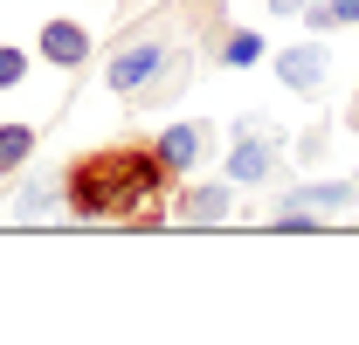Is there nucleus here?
<instances>
[{
	"label": "nucleus",
	"mask_w": 359,
	"mask_h": 345,
	"mask_svg": "<svg viewBox=\"0 0 359 345\" xmlns=\"http://www.w3.org/2000/svg\"><path fill=\"white\" fill-rule=\"evenodd\" d=\"M269 48H263V35L256 28H222V42H215V55L208 62H222V69H256Z\"/></svg>",
	"instance_id": "nucleus-11"
},
{
	"label": "nucleus",
	"mask_w": 359,
	"mask_h": 345,
	"mask_svg": "<svg viewBox=\"0 0 359 345\" xmlns=\"http://www.w3.org/2000/svg\"><path fill=\"white\" fill-rule=\"evenodd\" d=\"M173 221L180 228H222L235 221V180L215 172V180H180L173 187Z\"/></svg>",
	"instance_id": "nucleus-2"
},
{
	"label": "nucleus",
	"mask_w": 359,
	"mask_h": 345,
	"mask_svg": "<svg viewBox=\"0 0 359 345\" xmlns=\"http://www.w3.org/2000/svg\"><path fill=\"white\" fill-rule=\"evenodd\" d=\"M7 215L21 221V228H35V221H55V215H62V172H55V180H28V187L14 194V208H7Z\"/></svg>",
	"instance_id": "nucleus-10"
},
{
	"label": "nucleus",
	"mask_w": 359,
	"mask_h": 345,
	"mask_svg": "<svg viewBox=\"0 0 359 345\" xmlns=\"http://www.w3.org/2000/svg\"><path fill=\"white\" fill-rule=\"evenodd\" d=\"M346 125H353V131H359V90H353V104H346Z\"/></svg>",
	"instance_id": "nucleus-17"
},
{
	"label": "nucleus",
	"mask_w": 359,
	"mask_h": 345,
	"mask_svg": "<svg viewBox=\"0 0 359 345\" xmlns=\"http://www.w3.org/2000/svg\"><path fill=\"white\" fill-rule=\"evenodd\" d=\"M269 69H276V83H283V90L318 97L325 76H332V55H325V42H297V48H276V55H269Z\"/></svg>",
	"instance_id": "nucleus-7"
},
{
	"label": "nucleus",
	"mask_w": 359,
	"mask_h": 345,
	"mask_svg": "<svg viewBox=\"0 0 359 345\" xmlns=\"http://www.w3.org/2000/svg\"><path fill=\"white\" fill-rule=\"evenodd\" d=\"M152 145H159L166 172H173V180H187L194 166H208V159H215V125H208V118H173Z\"/></svg>",
	"instance_id": "nucleus-4"
},
{
	"label": "nucleus",
	"mask_w": 359,
	"mask_h": 345,
	"mask_svg": "<svg viewBox=\"0 0 359 345\" xmlns=\"http://www.w3.org/2000/svg\"><path fill=\"white\" fill-rule=\"evenodd\" d=\"M166 55H173V48L159 42V35H145V42H132V35H125V42H118V55L104 62V83L118 90V97H132L138 83H152V76H159V62H166Z\"/></svg>",
	"instance_id": "nucleus-5"
},
{
	"label": "nucleus",
	"mask_w": 359,
	"mask_h": 345,
	"mask_svg": "<svg viewBox=\"0 0 359 345\" xmlns=\"http://www.w3.org/2000/svg\"><path fill=\"white\" fill-rule=\"evenodd\" d=\"M269 14H276V21H297V14H304V7H311V0H263Z\"/></svg>",
	"instance_id": "nucleus-16"
},
{
	"label": "nucleus",
	"mask_w": 359,
	"mask_h": 345,
	"mask_svg": "<svg viewBox=\"0 0 359 345\" xmlns=\"http://www.w3.org/2000/svg\"><path fill=\"white\" fill-rule=\"evenodd\" d=\"M201 62H208L201 48H173V55L159 62V76H152V83H138L125 104H132V111H166V104H180V90L194 83V69H201Z\"/></svg>",
	"instance_id": "nucleus-6"
},
{
	"label": "nucleus",
	"mask_w": 359,
	"mask_h": 345,
	"mask_svg": "<svg viewBox=\"0 0 359 345\" xmlns=\"http://www.w3.org/2000/svg\"><path fill=\"white\" fill-rule=\"evenodd\" d=\"M359 201V180H304V187H283V201L276 208H311V215H346Z\"/></svg>",
	"instance_id": "nucleus-9"
},
{
	"label": "nucleus",
	"mask_w": 359,
	"mask_h": 345,
	"mask_svg": "<svg viewBox=\"0 0 359 345\" xmlns=\"http://www.w3.org/2000/svg\"><path fill=\"white\" fill-rule=\"evenodd\" d=\"M90 28L83 21H69V14H55V21H42V35H35V55H42L48 69H83L90 62Z\"/></svg>",
	"instance_id": "nucleus-8"
},
{
	"label": "nucleus",
	"mask_w": 359,
	"mask_h": 345,
	"mask_svg": "<svg viewBox=\"0 0 359 345\" xmlns=\"http://www.w3.org/2000/svg\"><path fill=\"white\" fill-rule=\"evenodd\" d=\"M35 159V125H0V180Z\"/></svg>",
	"instance_id": "nucleus-13"
},
{
	"label": "nucleus",
	"mask_w": 359,
	"mask_h": 345,
	"mask_svg": "<svg viewBox=\"0 0 359 345\" xmlns=\"http://www.w3.org/2000/svg\"><path fill=\"white\" fill-rule=\"evenodd\" d=\"M276 152H283V131L269 125V118H242V138H235V152H228V180L235 187H263L269 172H276Z\"/></svg>",
	"instance_id": "nucleus-3"
},
{
	"label": "nucleus",
	"mask_w": 359,
	"mask_h": 345,
	"mask_svg": "<svg viewBox=\"0 0 359 345\" xmlns=\"http://www.w3.org/2000/svg\"><path fill=\"white\" fill-rule=\"evenodd\" d=\"M297 21H304L311 35H332V28H359V0H311Z\"/></svg>",
	"instance_id": "nucleus-12"
},
{
	"label": "nucleus",
	"mask_w": 359,
	"mask_h": 345,
	"mask_svg": "<svg viewBox=\"0 0 359 345\" xmlns=\"http://www.w3.org/2000/svg\"><path fill=\"white\" fill-rule=\"evenodd\" d=\"M28 76V48H14V42H0V90H14Z\"/></svg>",
	"instance_id": "nucleus-14"
},
{
	"label": "nucleus",
	"mask_w": 359,
	"mask_h": 345,
	"mask_svg": "<svg viewBox=\"0 0 359 345\" xmlns=\"http://www.w3.org/2000/svg\"><path fill=\"white\" fill-rule=\"evenodd\" d=\"M318 152H325V125H318V131H304V138H297V159H304V166H311Z\"/></svg>",
	"instance_id": "nucleus-15"
},
{
	"label": "nucleus",
	"mask_w": 359,
	"mask_h": 345,
	"mask_svg": "<svg viewBox=\"0 0 359 345\" xmlns=\"http://www.w3.org/2000/svg\"><path fill=\"white\" fill-rule=\"evenodd\" d=\"M173 187L180 180L166 172L152 138H118L62 166V221H125L145 201H173Z\"/></svg>",
	"instance_id": "nucleus-1"
}]
</instances>
